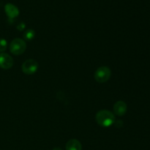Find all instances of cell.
Wrapping results in <instances>:
<instances>
[{
    "instance_id": "4",
    "label": "cell",
    "mask_w": 150,
    "mask_h": 150,
    "mask_svg": "<svg viewBox=\"0 0 150 150\" xmlns=\"http://www.w3.org/2000/svg\"><path fill=\"white\" fill-rule=\"evenodd\" d=\"M22 71L26 75H32L38 70V63L35 59H27L21 66Z\"/></svg>"
},
{
    "instance_id": "7",
    "label": "cell",
    "mask_w": 150,
    "mask_h": 150,
    "mask_svg": "<svg viewBox=\"0 0 150 150\" xmlns=\"http://www.w3.org/2000/svg\"><path fill=\"white\" fill-rule=\"evenodd\" d=\"M4 10H5V13L7 15V16L11 19L17 17L19 14L18 8L11 3H7L5 4Z\"/></svg>"
},
{
    "instance_id": "9",
    "label": "cell",
    "mask_w": 150,
    "mask_h": 150,
    "mask_svg": "<svg viewBox=\"0 0 150 150\" xmlns=\"http://www.w3.org/2000/svg\"><path fill=\"white\" fill-rule=\"evenodd\" d=\"M35 32L32 29H29L24 32L23 34V38H24L26 40L30 41L35 38Z\"/></svg>"
},
{
    "instance_id": "1",
    "label": "cell",
    "mask_w": 150,
    "mask_h": 150,
    "mask_svg": "<svg viewBox=\"0 0 150 150\" xmlns=\"http://www.w3.org/2000/svg\"><path fill=\"white\" fill-rule=\"evenodd\" d=\"M96 122L102 127H108L115 122V117L111 111L108 110H101L97 113Z\"/></svg>"
},
{
    "instance_id": "6",
    "label": "cell",
    "mask_w": 150,
    "mask_h": 150,
    "mask_svg": "<svg viewBox=\"0 0 150 150\" xmlns=\"http://www.w3.org/2000/svg\"><path fill=\"white\" fill-rule=\"evenodd\" d=\"M127 104L122 100L117 101L114 105V112L116 115L119 117L125 115L127 112Z\"/></svg>"
},
{
    "instance_id": "8",
    "label": "cell",
    "mask_w": 150,
    "mask_h": 150,
    "mask_svg": "<svg viewBox=\"0 0 150 150\" xmlns=\"http://www.w3.org/2000/svg\"><path fill=\"white\" fill-rule=\"evenodd\" d=\"M81 144L77 139H70L66 144V150H81Z\"/></svg>"
},
{
    "instance_id": "5",
    "label": "cell",
    "mask_w": 150,
    "mask_h": 150,
    "mask_svg": "<svg viewBox=\"0 0 150 150\" xmlns=\"http://www.w3.org/2000/svg\"><path fill=\"white\" fill-rule=\"evenodd\" d=\"M14 63L13 57L6 53H0V67L4 70L11 68Z\"/></svg>"
},
{
    "instance_id": "10",
    "label": "cell",
    "mask_w": 150,
    "mask_h": 150,
    "mask_svg": "<svg viewBox=\"0 0 150 150\" xmlns=\"http://www.w3.org/2000/svg\"><path fill=\"white\" fill-rule=\"evenodd\" d=\"M7 47V42L5 39L0 38V53H3L6 51Z\"/></svg>"
},
{
    "instance_id": "11",
    "label": "cell",
    "mask_w": 150,
    "mask_h": 150,
    "mask_svg": "<svg viewBox=\"0 0 150 150\" xmlns=\"http://www.w3.org/2000/svg\"><path fill=\"white\" fill-rule=\"evenodd\" d=\"M17 28H18V30H20V31L23 30V29L25 28L24 23H23V22H21V23H19V24L17 26Z\"/></svg>"
},
{
    "instance_id": "3",
    "label": "cell",
    "mask_w": 150,
    "mask_h": 150,
    "mask_svg": "<svg viewBox=\"0 0 150 150\" xmlns=\"http://www.w3.org/2000/svg\"><path fill=\"white\" fill-rule=\"evenodd\" d=\"M111 71L110 68L105 66H102L97 69L95 73V79L99 83H105L111 78Z\"/></svg>"
},
{
    "instance_id": "12",
    "label": "cell",
    "mask_w": 150,
    "mask_h": 150,
    "mask_svg": "<svg viewBox=\"0 0 150 150\" xmlns=\"http://www.w3.org/2000/svg\"><path fill=\"white\" fill-rule=\"evenodd\" d=\"M53 150H62V149H60V148H58V147H57V148H54V149H53Z\"/></svg>"
},
{
    "instance_id": "2",
    "label": "cell",
    "mask_w": 150,
    "mask_h": 150,
    "mask_svg": "<svg viewBox=\"0 0 150 150\" xmlns=\"http://www.w3.org/2000/svg\"><path fill=\"white\" fill-rule=\"evenodd\" d=\"M26 44L24 40L20 38L13 40L10 45V51L14 55H21L26 51Z\"/></svg>"
}]
</instances>
